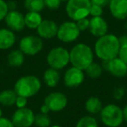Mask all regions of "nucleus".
Wrapping results in <instances>:
<instances>
[{"instance_id": "f257e3e1", "label": "nucleus", "mask_w": 127, "mask_h": 127, "mask_svg": "<svg viewBox=\"0 0 127 127\" xmlns=\"http://www.w3.org/2000/svg\"><path fill=\"white\" fill-rule=\"evenodd\" d=\"M95 58L102 62L109 61L118 56L120 42L118 36L114 33H107L96 38L93 45Z\"/></svg>"}, {"instance_id": "f03ea898", "label": "nucleus", "mask_w": 127, "mask_h": 127, "mask_svg": "<svg viewBox=\"0 0 127 127\" xmlns=\"http://www.w3.org/2000/svg\"><path fill=\"white\" fill-rule=\"evenodd\" d=\"M70 51V64L71 65L85 71L95 60L93 48L85 42L74 44Z\"/></svg>"}, {"instance_id": "7ed1b4c3", "label": "nucleus", "mask_w": 127, "mask_h": 127, "mask_svg": "<svg viewBox=\"0 0 127 127\" xmlns=\"http://www.w3.org/2000/svg\"><path fill=\"white\" fill-rule=\"evenodd\" d=\"M43 87V82L40 78L34 74H26L21 76L15 81L13 90L18 96L27 98L37 96Z\"/></svg>"}, {"instance_id": "20e7f679", "label": "nucleus", "mask_w": 127, "mask_h": 127, "mask_svg": "<svg viewBox=\"0 0 127 127\" xmlns=\"http://www.w3.org/2000/svg\"><path fill=\"white\" fill-rule=\"evenodd\" d=\"M45 62L48 67L57 71L65 70L70 64V51L64 45H56L48 51L45 56Z\"/></svg>"}, {"instance_id": "39448f33", "label": "nucleus", "mask_w": 127, "mask_h": 127, "mask_svg": "<svg viewBox=\"0 0 127 127\" xmlns=\"http://www.w3.org/2000/svg\"><path fill=\"white\" fill-rule=\"evenodd\" d=\"M101 123L106 127H119L124 123L122 107L115 103H109L99 113Z\"/></svg>"}, {"instance_id": "423d86ee", "label": "nucleus", "mask_w": 127, "mask_h": 127, "mask_svg": "<svg viewBox=\"0 0 127 127\" xmlns=\"http://www.w3.org/2000/svg\"><path fill=\"white\" fill-rule=\"evenodd\" d=\"M91 6V0H69L65 3L64 11L70 20L77 22L90 17Z\"/></svg>"}, {"instance_id": "0eeeda50", "label": "nucleus", "mask_w": 127, "mask_h": 127, "mask_svg": "<svg viewBox=\"0 0 127 127\" xmlns=\"http://www.w3.org/2000/svg\"><path fill=\"white\" fill-rule=\"evenodd\" d=\"M44 47V41L37 34H26L18 41V48L25 57H35L38 55Z\"/></svg>"}, {"instance_id": "6e6552de", "label": "nucleus", "mask_w": 127, "mask_h": 127, "mask_svg": "<svg viewBox=\"0 0 127 127\" xmlns=\"http://www.w3.org/2000/svg\"><path fill=\"white\" fill-rule=\"evenodd\" d=\"M81 33L76 22L68 19L58 25L56 38L62 44H70L77 42L81 36Z\"/></svg>"}, {"instance_id": "1a4fd4ad", "label": "nucleus", "mask_w": 127, "mask_h": 127, "mask_svg": "<svg viewBox=\"0 0 127 127\" xmlns=\"http://www.w3.org/2000/svg\"><path fill=\"white\" fill-rule=\"evenodd\" d=\"M44 104L48 106L51 112L58 113L66 109L69 104V99L65 93L60 91H53L45 96Z\"/></svg>"}, {"instance_id": "9d476101", "label": "nucleus", "mask_w": 127, "mask_h": 127, "mask_svg": "<svg viewBox=\"0 0 127 127\" xmlns=\"http://www.w3.org/2000/svg\"><path fill=\"white\" fill-rule=\"evenodd\" d=\"M85 71L71 65L64 70L63 78V84L66 88L76 89L80 87L85 81Z\"/></svg>"}, {"instance_id": "9b49d317", "label": "nucleus", "mask_w": 127, "mask_h": 127, "mask_svg": "<svg viewBox=\"0 0 127 127\" xmlns=\"http://www.w3.org/2000/svg\"><path fill=\"white\" fill-rule=\"evenodd\" d=\"M36 113L29 107L16 109L11 115V121L15 127H32L34 125Z\"/></svg>"}, {"instance_id": "f8f14e48", "label": "nucleus", "mask_w": 127, "mask_h": 127, "mask_svg": "<svg viewBox=\"0 0 127 127\" xmlns=\"http://www.w3.org/2000/svg\"><path fill=\"white\" fill-rule=\"evenodd\" d=\"M102 63L104 71L108 72L113 78L122 79L127 77V64L118 57Z\"/></svg>"}, {"instance_id": "ddd939ff", "label": "nucleus", "mask_w": 127, "mask_h": 127, "mask_svg": "<svg viewBox=\"0 0 127 127\" xmlns=\"http://www.w3.org/2000/svg\"><path fill=\"white\" fill-rule=\"evenodd\" d=\"M5 27L14 32L15 33H19L25 31V14L19 10L9 11L4 20Z\"/></svg>"}, {"instance_id": "4468645a", "label": "nucleus", "mask_w": 127, "mask_h": 127, "mask_svg": "<svg viewBox=\"0 0 127 127\" xmlns=\"http://www.w3.org/2000/svg\"><path fill=\"white\" fill-rule=\"evenodd\" d=\"M58 30V24L56 20L51 18H44L35 32L36 34L44 41L56 38Z\"/></svg>"}, {"instance_id": "2eb2a0df", "label": "nucleus", "mask_w": 127, "mask_h": 127, "mask_svg": "<svg viewBox=\"0 0 127 127\" xmlns=\"http://www.w3.org/2000/svg\"><path fill=\"white\" fill-rule=\"evenodd\" d=\"M88 32L93 37L98 38L109 33V24L104 16L92 17L90 18V26Z\"/></svg>"}, {"instance_id": "dca6fc26", "label": "nucleus", "mask_w": 127, "mask_h": 127, "mask_svg": "<svg viewBox=\"0 0 127 127\" xmlns=\"http://www.w3.org/2000/svg\"><path fill=\"white\" fill-rule=\"evenodd\" d=\"M107 7L110 15L115 20L127 19V0H110Z\"/></svg>"}, {"instance_id": "f3484780", "label": "nucleus", "mask_w": 127, "mask_h": 127, "mask_svg": "<svg viewBox=\"0 0 127 127\" xmlns=\"http://www.w3.org/2000/svg\"><path fill=\"white\" fill-rule=\"evenodd\" d=\"M18 43L17 33L7 27H0V51H10Z\"/></svg>"}, {"instance_id": "a211bd4d", "label": "nucleus", "mask_w": 127, "mask_h": 127, "mask_svg": "<svg viewBox=\"0 0 127 127\" xmlns=\"http://www.w3.org/2000/svg\"><path fill=\"white\" fill-rule=\"evenodd\" d=\"M61 80V74L59 71L52 68H46L42 75V82L46 87L54 89L59 85Z\"/></svg>"}, {"instance_id": "6ab92c4d", "label": "nucleus", "mask_w": 127, "mask_h": 127, "mask_svg": "<svg viewBox=\"0 0 127 127\" xmlns=\"http://www.w3.org/2000/svg\"><path fill=\"white\" fill-rule=\"evenodd\" d=\"M25 62V55L18 48H13L8 51L6 56V64L11 68H20Z\"/></svg>"}, {"instance_id": "aec40b11", "label": "nucleus", "mask_w": 127, "mask_h": 127, "mask_svg": "<svg viewBox=\"0 0 127 127\" xmlns=\"http://www.w3.org/2000/svg\"><path fill=\"white\" fill-rule=\"evenodd\" d=\"M103 107H104V104L102 100L97 96H91L87 97L84 104L85 111L87 112V114L92 116L99 115Z\"/></svg>"}, {"instance_id": "412c9836", "label": "nucleus", "mask_w": 127, "mask_h": 127, "mask_svg": "<svg viewBox=\"0 0 127 127\" xmlns=\"http://www.w3.org/2000/svg\"><path fill=\"white\" fill-rule=\"evenodd\" d=\"M42 13L34 12V11H26L25 13V28L30 31H36L41 22L43 21Z\"/></svg>"}, {"instance_id": "4be33fe9", "label": "nucleus", "mask_w": 127, "mask_h": 127, "mask_svg": "<svg viewBox=\"0 0 127 127\" xmlns=\"http://www.w3.org/2000/svg\"><path fill=\"white\" fill-rule=\"evenodd\" d=\"M18 94L12 89H4L0 92V105L2 107L11 108L15 106Z\"/></svg>"}, {"instance_id": "5701e85b", "label": "nucleus", "mask_w": 127, "mask_h": 127, "mask_svg": "<svg viewBox=\"0 0 127 127\" xmlns=\"http://www.w3.org/2000/svg\"><path fill=\"white\" fill-rule=\"evenodd\" d=\"M103 72H104V68H103L102 64L100 62L95 61V60L85 70L86 78L92 80L100 78L103 75Z\"/></svg>"}, {"instance_id": "b1692460", "label": "nucleus", "mask_w": 127, "mask_h": 127, "mask_svg": "<svg viewBox=\"0 0 127 127\" xmlns=\"http://www.w3.org/2000/svg\"><path fill=\"white\" fill-rule=\"evenodd\" d=\"M23 6L26 11L42 13L45 10L44 0H24Z\"/></svg>"}, {"instance_id": "393cba45", "label": "nucleus", "mask_w": 127, "mask_h": 127, "mask_svg": "<svg viewBox=\"0 0 127 127\" xmlns=\"http://www.w3.org/2000/svg\"><path fill=\"white\" fill-rule=\"evenodd\" d=\"M75 127H99V123L95 116L87 114L78 118Z\"/></svg>"}, {"instance_id": "a878e982", "label": "nucleus", "mask_w": 127, "mask_h": 127, "mask_svg": "<svg viewBox=\"0 0 127 127\" xmlns=\"http://www.w3.org/2000/svg\"><path fill=\"white\" fill-rule=\"evenodd\" d=\"M51 124V118L50 114H43V113H37L35 116V122L34 125L37 127H50Z\"/></svg>"}, {"instance_id": "bb28decb", "label": "nucleus", "mask_w": 127, "mask_h": 127, "mask_svg": "<svg viewBox=\"0 0 127 127\" xmlns=\"http://www.w3.org/2000/svg\"><path fill=\"white\" fill-rule=\"evenodd\" d=\"M45 9L51 11H56L61 7L62 1L61 0H44Z\"/></svg>"}, {"instance_id": "cd10ccee", "label": "nucleus", "mask_w": 127, "mask_h": 127, "mask_svg": "<svg viewBox=\"0 0 127 127\" xmlns=\"http://www.w3.org/2000/svg\"><path fill=\"white\" fill-rule=\"evenodd\" d=\"M125 88L122 85L117 86L112 91V97L116 101H120L125 97Z\"/></svg>"}, {"instance_id": "c85d7f7f", "label": "nucleus", "mask_w": 127, "mask_h": 127, "mask_svg": "<svg viewBox=\"0 0 127 127\" xmlns=\"http://www.w3.org/2000/svg\"><path fill=\"white\" fill-rule=\"evenodd\" d=\"M104 8L92 4L90 10V18H92V17H103L104 16Z\"/></svg>"}, {"instance_id": "c756f323", "label": "nucleus", "mask_w": 127, "mask_h": 127, "mask_svg": "<svg viewBox=\"0 0 127 127\" xmlns=\"http://www.w3.org/2000/svg\"><path fill=\"white\" fill-rule=\"evenodd\" d=\"M8 12H9V8H8L7 1L0 0V22L4 21Z\"/></svg>"}, {"instance_id": "7c9ffc66", "label": "nucleus", "mask_w": 127, "mask_h": 127, "mask_svg": "<svg viewBox=\"0 0 127 127\" xmlns=\"http://www.w3.org/2000/svg\"><path fill=\"white\" fill-rule=\"evenodd\" d=\"M76 23H77V25H78V29H79L81 32H88L89 26H90V18H82V19L77 21Z\"/></svg>"}, {"instance_id": "2f4dec72", "label": "nucleus", "mask_w": 127, "mask_h": 127, "mask_svg": "<svg viewBox=\"0 0 127 127\" xmlns=\"http://www.w3.org/2000/svg\"><path fill=\"white\" fill-rule=\"evenodd\" d=\"M29 104V98L25 97H21V96H18L16 99V103H15V107L17 109H22V108L28 107Z\"/></svg>"}, {"instance_id": "473e14b6", "label": "nucleus", "mask_w": 127, "mask_h": 127, "mask_svg": "<svg viewBox=\"0 0 127 127\" xmlns=\"http://www.w3.org/2000/svg\"><path fill=\"white\" fill-rule=\"evenodd\" d=\"M118 57L122 61H124L127 64V44L120 46L119 52H118Z\"/></svg>"}, {"instance_id": "72a5a7b5", "label": "nucleus", "mask_w": 127, "mask_h": 127, "mask_svg": "<svg viewBox=\"0 0 127 127\" xmlns=\"http://www.w3.org/2000/svg\"><path fill=\"white\" fill-rule=\"evenodd\" d=\"M0 127H15L10 118L3 116L0 118Z\"/></svg>"}, {"instance_id": "f704fd0d", "label": "nucleus", "mask_w": 127, "mask_h": 127, "mask_svg": "<svg viewBox=\"0 0 127 127\" xmlns=\"http://www.w3.org/2000/svg\"><path fill=\"white\" fill-rule=\"evenodd\" d=\"M109 1L110 0H91V3H92V4H96V5L105 8L108 6Z\"/></svg>"}, {"instance_id": "c9c22d12", "label": "nucleus", "mask_w": 127, "mask_h": 127, "mask_svg": "<svg viewBox=\"0 0 127 127\" xmlns=\"http://www.w3.org/2000/svg\"><path fill=\"white\" fill-rule=\"evenodd\" d=\"M7 4H8V8H9V11L18 10V2L15 1V0H9V1H7Z\"/></svg>"}, {"instance_id": "e433bc0d", "label": "nucleus", "mask_w": 127, "mask_h": 127, "mask_svg": "<svg viewBox=\"0 0 127 127\" xmlns=\"http://www.w3.org/2000/svg\"><path fill=\"white\" fill-rule=\"evenodd\" d=\"M39 112L43 113V114H50L51 111H50V109L48 108V106L43 103L40 105V107H39Z\"/></svg>"}, {"instance_id": "4c0bfd02", "label": "nucleus", "mask_w": 127, "mask_h": 127, "mask_svg": "<svg viewBox=\"0 0 127 127\" xmlns=\"http://www.w3.org/2000/svg\"><path fill=\"white\" fill-rule=\"evenodd\" d=\"M118 38H119L120 46H121V45H125V44H127V33L122 34V35L118 36Z\"/></svg>"}, {"instance_id": "58836bf2", "label": "nucleus", "mask_w": 127, "mask_h": 127, "mask_svg": "<svg viewBox=\"0 0 127 127\" xmlns=\"http://www.w3.org/2000/svg\"><path fill=\"white\" fill-rule=\"evenodd\" d=\"M123 110V118H124V122L127 123V104H125L124 105V107H122Z\"/></svg>"}, {"instance_id": "ea45409f", "label": "nucleus", "mask_w": 127, "mask_h": 127, "mask_svg": "<svg viewBox=\"0 0 127 127\" xmlns=\"http://www.w3.org/2000/svg\"><path fill=\"white\" fill-rule=\"evenodd\" d=\"M4 116V111H3L2 106H0V118H2Z\"/></svg>"}, {"instance_id": "a19ab883", "label": "nucleus", "mask_w": 127, "mask_h": 127, "mask_svg": "<svg viewBox=\"0 0 127 127\" xmlns=\"http://www.w3.org/2000/svg\"><path fill=\"white\" fill-rule=\"evenodd\" d=\"M50 127H62L60 125H58V124H53V125H51Z\"/></svg>"}, {"instance_id": "79ce46f5", "label": "nucleus", "mask_w": 127, "mask_h": 127, "mask_svg": "<svg viewBox=\"0 0 127 127\" xmlns=\"http://www.w3.org/2000/svg\"><path fill=\"white\" fill-rule=\"evenodd\" d=\"M61 1H62L63 3H66L67 1H69V0H61Z\"/></svg>"}]
</instances>
